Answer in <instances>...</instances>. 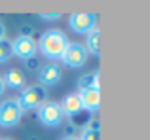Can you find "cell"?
Returning <instances> with one entry per match:
<instances>
[{
    "label": "cell",
    "instance_id": "1",
    "mask_svg": "<svg viewBox=\"0 0 150 140\" xmlns=\"http://www.w3.org/2000/svg\"><path fill=\"white\" fill-rule=\"evenodd\" d=\"M69 38L63 30H57V29H51V30H46L44 34L40 36V40L36 42V49L50 61H55V59H61L63 51L67 49L69 46Z\"/></svg>",
    "mask_w": 150,
    "mask_h": 140
},
{
    "label": "cell",
    "instance_id": "2",
    "mask_svg": "<svg viewBox=\"0 0 150 140\" xmlns=\"http://www.w3.org/2000/svg\"><path fill=\"white\" fill-rule=\"evenodd\" d=\"M15 100H17L21 112L36 110L42 102L48 100V93H46V89L40 87V85H29V87L21 89V93H19V97Z\"/></svg>",
    "mask_w": 150,
    "mask_h": 140
},
{
    "label": "cell",
    "instance_id": "3",
    "mask_svg": "<svg viewBox=\"0 0 150 140\" xmlns=\"http://www.w3.org/2000/svg\"><path fill=\"white\" fill-rule=\"evenodd\" d=\"M36 118L44 127L53 129V127H59L63 123L65 116H63V112H61L59 102H55V100H46V102H42L40 106L36 108Z\"/></svg>",
    "mask_w": 150,
    "mask_h": 140
},
{
    "label": "cell",
    "instance_id": "4",
    "mask_svg": "<svg viewBox=\"0 0 150 140\" xmlns=\"http://www.w3.org/2000/svg\"><path fill=\"white\" fill-rule=\"evenodd\" d=\"M69 27L76 34H88L97 27V15L91 11H74L69 15Z\"/></svg>",
    "mask_w": 150,
    "mask_h": 140
},
{
    "label": "cell",
    "instance_id": "5",
    "mask_svg": "<svg viewBox=\"0 0 150 140\" xmlns=\"http://www.w3.org/2000/svg\"><path fill=\"white\" fill-rule=\"evenodd\" d=\"M21 116H23V112L15 99H8L4 102H0V127L11 129V127L19 125Z\"/></svg>",
    "mask_w": 150,
    "mask_h": 140
},
{
    "label": "cell",
    "instance_id": "6",
    "mask_svg": "<svg viewBox=\"0 0 150 140\" xmlns=\"http://www.w3.org/2000/svg\"><path fill=\"white\" fill-rule=\"evenodd\" d=\"M88 51H86L84 44H69L67 49L63 51L61 61L65 66L69 68H82L86 63H88Z\"/></svg>",
    "mask_w": 150,
    "mask_h": 140
},
{
    "label": "cell",
    "instance_id": "7",
    "mask_svg": "<svg viewBox=\"0 0 150 140\" xmlns=\"http://www.w3.org/2000/svg\"><path fill=\"white\" fill-rule=\"evenodd\" d=\"M36 40H33V36H17L11 42V55H15L17 59H30L36 55Z\"/></svg>",
    "mask_w": 150,
    "mask_h": 140
},
{
    "label": "cell",
    "instance_id": "8",
    "mask_svg": "<svg viewBox=\"0 0 150 140\" xmlns=\"http://www.w3.org/2000/svg\"><path fill=\"white\" fill-rule=\"evenodd\" d=\"M63 78V70L59 64L55 63H50V64H44L40 70H38V81H40V87H53L61 81Z\"/></svg>",
    "mask_w": 150,
    "mask_h": 140
},
{
    "label": "cell",
    "instance_id": "9",
    "mask_svg": "<svg viewBox=\"0 0 150 140\" xmlns=\"http://www.w3.org/2000/svg\"><path fill=\"white\" fill-rule=\"evenodd\" d=\"M78 99L82 102V108L89 114L99 110L101 106V93L99 89H84V91H78Z\"/></svg>",
    "mask_w": 150,
    "mask_h": 140
},
{
    "label": "cell",
    "instance_id": "10",
    "mask_svg": "<svg viewBox=\"0 0 150 140\" xmlns=\"http://www.w3.org/2000/svg\"><path fill=\"white\" fill-rule=\"evenodd\" d=\"M59 106H61L63 116H67L69 119H72L74 116H78L80 112H84L82 102H80V99H78V93H70V95H67L65 99L59 102Z\"/></svg>",
    "mask_w": 150,
    "mask_h": 140
},
{
    "label": "cell",
    "instance_id": "11",
    "mask_svg": "<svg viewBox=\"0 0 150 140\" xmlns=\"http://www.w3.org/2000/svg\"><path fill=\"white\" fill-rule=\"evenodd\" d=\"M6 89H23L25 87V72L21 68H10L6 74L2 76Z\"/></svg>",
    "mask_w": 150,
    "mask_h": 140
},
{
    "label": "cell",
    "instance_id": "12",
    "mask_svg": "<svg viewBox=\"0 0 150 140\" xmlns=\"http://www.w3.org/2000/svg\"><path fill=\"white\" fill-rule=\"evenodd\" d=\"M84 48H86V51H88V55H95V57L101 55V30H99V27H95L93 30L88 32Z\"/></svg>",
    "mask_w": 150,
    "mask_h": 140
},
{
    "label": "cell",
    "instance_id": "13",
    "mask_svg": "<svg viewBox=\"0 0 150 140\" xmlns=\"http://www.w3.org/2000/svg\"><path fill=\"white\" fill-rule=\"evenodd\" d=\"M78 89H99V72H91V74H84L78 78Z\"/></svg>",
    "mask_w": 150,
    "mask_h": 140
},
{
    "label": "cell",
    "instance_id": "14",
    "mask_svg": "<svg viewBox=\"0 0 150 140\" xmlns=\"http://www.w3.org/2000/svg\"><path fill=\"white\" fill-rule=\"evenodd\" d=\"M78 140H101V129H99V121L93 119L89 121V125L82 131V134L78 136Z\"/></svg>",
    "mask_w": 150,
    "mask_h": 140
},
{
    "label": "cell",
    "instance_id": "15",
    "mask_svg": "<svg viewBox=\"0 0 150 140\" xmlns=\"http://www.w3.org/2000/svg\"><path fill=\"white\" fill-rule=\"evenodd\" d=\"M11 57H13V55H11V42L0 40V64L8 63Z\"/></svg>",
    "mask_w": 150,
    "mask_h": 140
},
{
    "label": "cell",
    "instance_id": "16",
    "mask_svg": "<svg viewBox=\"0 0 150 140\" xmlns=\"http://www.w3.org/2000/svg\"><path fill=\"white\" fill-rule=\"evenodd\" d=\"M38 17L42 19V21H59L61 19V11H51V13H38Z\"/></svg>",
    "mask_w": 150,
    "mask_h": 140
},
{
    "label": "cell",
    "instance_id": "17",
    "mask_svg": "<svg viewBox=\"0 0 150 140\" xmlns=\"http://www.w3.org/2000/svg\"><path fill=\"white\" fill-rule=\"evenodd\" d=\"M25 63H27V68H29V70H40V61H38V57H30V59H27L25 61Z\"/></svg>",
    "mask_w": 150,
    "mask_h": 140
},
{
    "label": "cell",
    "instance_id": "18",
    "mask_svg": "<svg viewBox=\"0 0 150 140\" xmlns=\"http://www.w3.org/2000/svg\"><path fill=\"white\" fill-rule=\"evenodd\" d=\"M0 40H6V25L0 21Z\"/></svg>",
    "mask_w": 150,
    "mask_h": 140
},
{
    "label": "cell",
    "instance_id": "19",
    "mask_svg": "<svg viewBox=\"0 0 150 140\" xmlns=\"http://www.w3.org/2000/svg\"><path fill=\"white\" fill-rule=\"evenodd\" d=\"M4 91H6V85H4V80H2V76H0V97L4 95Z\"/></svg>",
    "mask_w": 150,
    "mask_h": 140
},
{
    "label": "cell",
    "instance_id": "20",
    "mask_svg": "<svg viewBox=\"0 0 150 140\" xmlns=\"http://www.w3.org/2000/svg\"><path fill=\"white\" fill-rule=\"evenodd\" d=\"M61 140H78V136H72V134H67V136H63Z\"/></svg>",
    "mask_w": 150,
    "mask_h": 140
},
{
    "label": "cell",
    "instance_id": "21",
    "mask_svg": "<svg viewBox=\"0 0 150 140\" xmlns=\"http://www.w3.org/2000/svg\"><path fill=\"white\" fill-rule=\"evenodd\" d=\"M0 140H10V138H0Z\"/></svg>",
    "mask_w": 150,
    "mask_h": 140
},
{
    "label": "cell",
    "instance_id": "22",
    "mask_svg": "<svg viewBox=\"0 0 150 140\" xmlns=\"http://www.w3.org/2000/svg\"><path fill=\"white\" fill-rule=\"evenodd\" d=\"M30 140H38V138H30Z\"/></svg>",
    "mask_w": 150,
    "mask_h": 140
}]
</instances>
